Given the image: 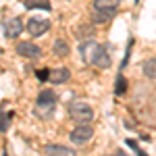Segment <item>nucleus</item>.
I'll use <instances>...</instances> for the list:
<instances>
[{
	"mask_svg": "<svg viewBox=\"0 0 156 156\" xmlns=\"http://www.w3.org/2000/svg\"><path fill=\"white\" fill-rule=\"evenodd\" d=\"M69 117L75 123H90V121L94 119V110L85 102H73L71 106H69Z\"/></svg>",
	"mask_w": 156,
	"mask_h": 156,
	"instance_id": "1",
	"label": "nucleus"
},
{
	"mask_svg": "<svg viewBox=\"0 0 156 156\" xmlns=\"http://www.w3.org/2000/svg\"><path fill=\"white\" fill-rule=\"evenodd\" d=\"M92 137H94V129L90 127V123H77V127L71 129V133H69V140H71V144H75V146L87 144Z\"/></svg>",
	"mask_w": 156,
	"mask_h": 156,
	"instance_id": "2",
	"label": "nucleus"
},
{
	"mask_svg": "<svg viewBox=\"0 0 156 156\" xmlns=\"http://www.w3.org/2000/svg\"><path fill=\"white\" fill-rule=\"evenodd\" d=\"M48 29H50V21L44 19V17H31V19L27 21V31H29L34 37L44 36Z\"/></svg>",
	"mask_w": 156,
	"mask_h": 156,
	"instance_id": "3",
	"label": "nucleus"
},
{
	"mask_svg": "<svg viewBox=\"0 0 156 156\" xmlns=\"http://www.w3.org/2000/svg\"><path fill=\"white\" fill-rule=\"evenodd\" d=\"M92 65H96L100 69H108L110 67V54L104 46H94V52H92Z\"/></svg>",
	"mask_w": 156,
	"mask_h": 156,
	"instance_id": "4",
	"label": "nucleus"
},
{
	"mask_svg": "<svg viewBox=\"0 0 156 156\" xmlns=\"http://www.w3.org/2000/svg\"><path fill=\"white\" fill-rule=\"evenodd\" d=\"M17 54L19 56H25V58H40L42 56V50H40V46L31 44V42H19L17 44Z\"/></svg>",
	"mask_w": 156,
	"mask_h": 156,
	"instance_id": "5",
	"label": "nucleus"
},
{
	"mask_svg": "<svg viewBox=\"0 0 156 156\" xmlns=\"http://www.w3.org/2000/svg\"><path fill=\"white\" fill-rule=\"evenodd\" d=\"M21 31H23V19H21V17L9 19V21L4 23V34H6V37H11V40L19 37Z\"/></svg>",
	"mask_w": 156,
	"mask_h": 156,
	"instance_id": "6",
	"label": "nucleus"
},
{
	"mask_svg": "<svg viewBox=\"0 0 156 156\" xmlns=\"http://www.w3.org/2000/svg\"><path fill=\"white\" fill-rule=\"evenodd\" d=\"M115 15H117V9H94V12H92V21L98 23V25H102V23L112 21Z\"/></svg>",
	"mask_w": 156,
	"mask_h": 156,
	"instance_id": "7",
	"label": "nucleus"
},
{
	"mask_svg": "<svg viewBox=\"0 0 156 156\" xmlns=\"http://www.w3.org/2000/svg\"><path fill=\"white\" fill-rule=\"evenodd\" d=\"M54 102H56V96L52 90H42L40 96H37V106L40 108H54Z\"/></svg>",
	"mask_w": 156,
	"mask_h": 156,
	"instance_id": "8",
	"label": "nucleus"
},
{
	"mask_svg": "<svg viewBox=\"0 0 156 156\" xmlns=\"http://www.w3.org/2000/svg\"><path fill=\"white\" fill-rule=\"evenodd\" d=\"M69 77H71V71H69L67 67H60V69H54V71H50L48 81H52V83H65Z\"/></svg>",
	"mask_w": 156,
	"mask_h": 156,
	"instance_id": "9",
	"label": "nucleus"
},
{
	"mask_svg": "<svg viewBox=\"0 0 156 156\" xmlns=\"http://www.w3.org/2000/svg\"><path fill=\"white\" fill-rule=\"evenodd\" d=\"M44 154H56V156H71L75 154L71 148H67V146H58V144H48L44 148Z\"/></svg>",
	"mask_w": 156,
	"mask_h": 156,
	"instance_id": "10",
	"label": "nucleus"
},
{
	"mask_svg": "<svg viewBox=\"0 0 156 156\" xmlns=\"http://www.w3.org/2000/svg\"><path fill=\"white\" fill-rule=\"evenodd\" d=\"M52 50L56 56H69V44L62 40V37H56L54 44H52Z\"/></svg>",
	"mask_w": 156,
	"mask_h": 156,
	"instance_id": "11",
	"label": "nucleus"
},
{
	"mask_svg": "<svg viewBox=\"0 0 156 156\" xmlns=\"http://www.w3.org/2000/svg\"><path fill=\"white\" fill-rule=\"evenodd\" d=\"M142 71L148 79H156V58H148L142 65Z\"/></svg>",
	"mask_w": 156,
	"mask_h": 156,
	"instance_id": "12",
	"label": "nucleus"
},
{
	"mask_svg": "<svg viewBox=\"0 0 156 156\" xmlns=\"http://www.w3.org/2000/svg\"><path fill=\"white\" fill-rule=\"evenodd\" d=\"M121 4V0H96L94 9H117Z\"/></svg>",
	"mask_w": 156,
	"mask_h": 156,
	"instance_id": "13",
	"label": "nucleus"
},
{
	"mask_svg": "<svg viewBox=\"0 0 156 156\" xmlns=\"http://www.w3.org/2000/svg\"><path fill=\"white\" fill-rule=\"evenodd\" d=\"M25 6H27V9H42V11H50V2H46V0H29Z\"/></svg>",
	"mask_w": 156,
	"mask_h": 156,
	"instance_id": "14",
	"label": "nucleus"
},
{
	"mask_svg": "<svg viewBox=\"0 0 156 156\" xmlns=\"http://www.w3.org/2000/svg\"><path fill=\"white\" fill-rule=\"evenodd\" d=\"M117 87H115V94H117V96H121V94H125V90H127V83H125V77H123V75H119V77H117Z\"/></svg>",
	"mask_w": 156,
	"mask_h": 156,
	"instance_id": "15",
	"label": "nucleus"
},
{
	"mask_svg": "<svg viewBox=\"0 0 156 156\" xmlns=\"http://www.w3.org/2000/svg\"><path fill=\"white\" fill-rule=\"evenodd\" d=\"M12 117V112H0V131L9 129V119Z\"/></svg>",
	"mask_w": 156,
	"mask_h": 156,
	"instance_id": "16",
	"label": "nucleus"
},
{
	"mask_svg": "<svg viewBox=\"0 0 156 156\" xmlns=\"http://www.w3.org/2000/svg\"><path fill=\"white\" fill-rule=\"evenodd\" d=\"M48 75H50L48 69H42V71L37 73V77H40V79H48Z\"/></svg>",
	"mask_w": 156,
	"mask_h": 156,
	"instance_id": "17",
	"label": "nucleus"
}]
</instances>
